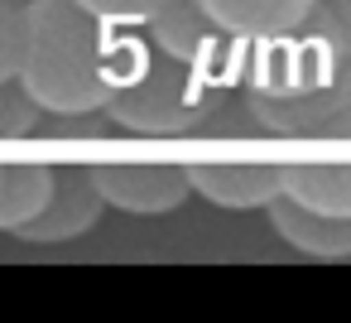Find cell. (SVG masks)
Here are the masks:
<instances>
[{"mask_svg":"<svg viewBox=\"0 0 351 323\" xmlns=\"http://www.w3.org/2000/svg\"><path fill=\"white\" fill-rule=\"evenodd\" d=\"M197 5L241 44H260L274 34H289L308 20L313 0H197Z\"/></svg>","mask_w":351,"mask_h":323,"instance_id":"9c48e42d","label":"cell"},{"mask_svg":"<svg viewBox=\"0 0 351 323\" xmlns=\"http://www.w3.org/2000/svg\"><path fill=\"white\" fill-rule=\"evenodd\" d=\"M25 44V0H0V82H15Z\"/></svg>","mask_w":351,"mask_h":323,"instance_id":"7c38bea8","label":"cell"},{"mask_svg":"<svg viewBox=\"0 0 351 323\" xmlns=\"http://www.w3.org/2000/svg\"><path fill=\"white\" fill-rule=\"evenodd\" d=\"M313 20L332 34L341 54H351V0H313Z\"/></svg>","mask_w":351,"mask_h":323,"instance_id":"9a60e30c","label":"cell"},{"mask_svg":"<svg viewBox=\"0 0 351 323\" xmlns=\"http://www.w3.org/2000/svg\"><path fill=\"white\" fill-rule=\"evenodd\" d=\"M284 198L327 217H351V164H284Z\"/></svg>","mask_w":351,"mask_h":323,"instance_id":"30bf717a","label":"cell"},{"mask_svg":"<svg viewBox=\"0 0 351 323\" xmlns=\"http://www.w3.org/2000/svg\"><path fill=\"white\" fill-rule=\"evenodd\" d=\"M53 188V164H0V232H20L25 222L39 217V208L49 203Z\"/></svg>","mask_w":351,"mask_h":323,"instance_id":"8fae6325","label":"cell"},{"mask_svg":"<svg viewBox=\"0 0 351 323\" xmlns=\"http://www.w3.org/2000/svg\"><path fill=\"white\" fill-rule=\"evenodd\" d=\"M39 107L25 97L20 82H0V135H34Z\"/></svg>","mask_w":351,"mask_h":323,"instance_id":"4fadbf2b","label":"cell"},{"mask_svg":"<svg viewBox=\"0 0 351 323\" xmlns=\"http://www.w3.org/2000/svg\"><path fill=\"white\" fill-rule=\"evenodd\" d=\"M101 193H97V183H92V164H58L53 169V188H49V203L39 208V217L34 222H25L15 236L20 241H34V246H44V241H73V236H82L97 217H101Z\"/></svg>","mask_w":351,"mask_h":323,"instance_id":"8992f818","label":"cell"},{"mask_svg":"<svg viewBox=\"0 0 351 323\" xmlns=\"http://www.w3.org/2000/svg\"><path fill=\"white\" fill-rule=\"evenodd\" d=\"M116 39L77 0H25V44L15 82L49 116H87L106 102Z\"/></svg>","mask_w":351,"mask_h":323,"instance_id":"6da1fadb","label":"cell"},{"mask_svg":"<svg viewBox=\"0 0 351 323\" xmlns=\"http://www.w3.org/2000/svg\"><path fill=\"white\" fill-rule=\"evenodd\" d=\"M265 212H269V227H274L298 256L351 260V217H327V212L298 208V203H289V198H274Z\"/></svg>","mask_w":351,"mask_h":323,"instance_id":"ba28073f","label":"cell"},{"mask_svg":"<svg viewBox=\"0 0 351 323\" xmlns=\"http://www.w3.org/2000/svg\"><path fill=\"white\" fill-rule=\"evenodd\" d=\"M188 188L231 212L269 208L284 198V164H188Z\"/></svg>","mask_w":351,"mask_h":323,"instance_id":"52a82bcc","label":"cell"},{"mask_svg":"<svg viewBox=\"0 0 351 323\" xmlns=\"http://www.w3.org/2000/svg\"><path fill=\"white\" fill-rule=\"evenodd\" d=\"M87 15H97L101 25H149V15L164 0H77Z\"/></svg>","mask_w":351,"mask_h":323,"instance_id":"5bb4252c","label":"cell"},{"mask_svg":"<svg viewBox=\"0 0 351 323\" xmlns=\"http://www.w3.org/2000/svg\"><path fill=\"white\" fill-rule=\"evenodd\" d=\"M149 49H159L178 63L207 68L217 78H226L241 63V39H231L197 0H164L149 15Z\"/></svg>","mask_w":351,"mask_h":323,"instance_id":"277c9868","label":"cell"},{"mask_svg":"<svg viewBox=\"0 0 351 323\" xmlns=\"http://www.w3.org/2000/svg\"><path fill=\"white\" fill-rule=\"evenodd\" d=\"M308 135H317V140H351V107L332 111V116H327V121H317Z\"/></svg>","mask_w":351,"mask_h":323,"instance_id":"2e32d148","label":"cell"},{"mask_svg":"<svg viewBox=\"0 0 351 323\" xmlns=\"http://www.w3.org/2000/svg\"><path fill=\"white\" fill-rule=\"evenodd\" d=\"M92 183L106 208L130 217H164L188 203V164H92Z\"/></svg>","mask_w":351,"mask_h":323,"instance_id":"5b68a950","label":"cell"},{"mask_svg":"<svg viewBox=\"0 0 351 323\" xmlns=\"http://www.w3.org/2000/svg\"><path fill=\"white\" fill-rule=\"evenodd\" d=\"M245 107L265 135H308L317 121L351 107V54H341L308 10L289 34L260 39Z\"/></svg>","mask_w":351,"mask_h":323,"instance_id":"7a4b0ae2","label":"cell"},{"mask_svg":"<svg viewBox=\"0 0 351 323\" xmlns=\"http://www.w3.org/2000/svg\"><path fill=\"white\" fill-rule=\"evenodd\" d=\"M226 78L178 63L149 44H116L106 82V121L135 135H188L226 102Z\"/></svg>","mask_w":351,"mask_h":323,"instance_id":"3957f363","label":"cell"}]
</instances>
